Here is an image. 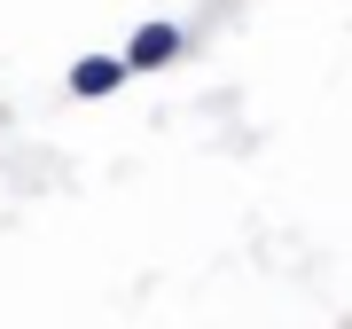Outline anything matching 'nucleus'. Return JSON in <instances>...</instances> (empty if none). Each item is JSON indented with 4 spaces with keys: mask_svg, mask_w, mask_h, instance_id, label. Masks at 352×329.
<instances>
[{
    "mask_svg": "<svg viewBox=\"0 0 352 329\" xmlns=\"http://www.w3.org/2000/svg\"><path fill=\"white\" fill-rule=\"evenodd\" d=\"M180 47H188L180 24H141L126 39V71H164V63H180Z\"/></svg>",
    "mask_w": 352,
    "mask_h": 329,
    "instance_id": "1",
    "label": "nucleus"
},
{
    "mask_svg": "<svg viewBox=\"0 0 352 329\" xmlns=\"http://www.w3.org/2000/svg\"><path fill=\"white\" fill-rule=\"evenodd\" d=\"M126 55H78V63H71V78H63V87L78 94V102H102V94H118V87H126Z\"/></svg>",
    "mask_w": 352,
    "mask_h": 329,
    "instance_id": "2",
    "label": "nucleus"
}]
</instances>
